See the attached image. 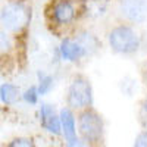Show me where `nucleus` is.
I'll use <instances>...</instances> for the list:
<instances>
[{
    "instance_id": "obj_18",
    "label": "nucleus",
    "mask_w": 147,
    "mask_h": 147,
    "mask_svg": "<svg viewBox=\"0 0 147 147\" xmlns=\"http://www.w3.org/2000/svg\"><path fill=\"white\" fill-rule=\"evenodd\" d=\"M66 147H87V144L80 137H74L71 140H66Z\"/></svg>"
},
{
    "instance_id": "obj_17",
    "label": "nucleus",
    "mask_w": 147,
    "mask_h": 147,
    "mask_svg": "<svg viewBox=\"0 0 147 147\" xmlns=\"http://www.w3.org/2000/svg\"><path fill=\"white\" fill-rule=\"evenodd\" d=\"M132 147H147V129H143L136 137Z\"/></svg>"
},
{
    "instance_id": "obj_14",
    "label": "nucleus",
    "mask_w": 147,
    "mask_h": 147,
    "mask_svg": "<svg viewBox=\"0 0 147 147\" xmlns=\"http://www.w3.org/2000/svg\"><path fill=\"white\" fill-rule=\"evenodd\" d=\"M21 99L25 103H28V105H37L38 103L40 94H38V90H37V85H31V87H28L25 91L21 94Z\"/></svg>"
},
{
    "instance_id": "obj_15",
    "label": "nucleus",
    "mask_w": 147,
    "mask_h": 147,
    "mask_svg": "<svg viewBox=\"0 0 147 147\" xmlns=\"http://www.w3.org/2000/svg\"><path fill=\"white\" fill-rule=\"evenodd\" d=\"M7 147H35V143L30 137H16L7 144Z\"/></svg>"
},
{
    "instance_id": "obj_16",
    "label": "nucleus",
    "mask_w": 147,
    "mask_h": 147,
    "mask_svg": "<svg viewBox=\"0 0 147 147\" xmlns=\"http://www.w3.org/2000/svg\"><path fill=\"white\" fill-rule=\"evenodd\" d=\"M138 122L143 127V129H147V97L141 102L138 109Z\"/></svg>"
},
{
    "instance_id": "obj_7",
    "label": "nucleus",
    "mask_w": 147,
    "mask_h": 147,
    "mask_svg": "<svg viewBox=\"0 0 147 147\" xmlns=\"http://www.w3.org/2000/svg\"><path fill=\"white\" fill-rule=\"evenodd\" d=\"M52 15L57 25H68L75 18V7L71 0H60L55 5Z\"/></svg>"
},
{
    "instance_id": "obj_5",
    "label": "nucleus",
    "mask_w": 147,
    "mask_h": 147,
    "mask_svg": "<svg viewBox=\"0 0 147 147\" xmlns=\"http://www.w3.org/2000/svg\"><path fill=\"white\" fill-rule=\"evenodd\" d=\"M119 12L131 24H141L147 19V0H121Z\"/></svg>"
},
{
    "instance_id": "obj_4",
    "label": "nucleus",
    "mask_w": 147,
    "mask_h": 147,
    "mask_svg": "<svg viewBox=\"0 0 147 147\" xmlns=\"http://www.w3.org/2000/svg\"><path fill=\"white\" fill-rule=\"evenodd\" d=\"M66 105L74 112H80L93 106V88L88 78L84 75L74 77L66 94Z\"/></svg>"
},
{
    "instance_id": "obj_10",
    "label": "nucleus",
    "mask_w": 147,
    "mask_h": 147,
    "mask_svg": "<svg viewBox=\"0 0 147 147\" xmlns=\"http://www.w3.org/2000/svg\"><path fill=\"white\" fill-rule=\"evenodd\" d=\"M21 88L12 82H3L0 84V102L6 106L15 105L21 99Z\"/></svg>"
},
{
    "instance_id": "obj_9",
    "label": "nucleus",
    "mask_w": 147,
    "mask_h": 147,
    "mask_svg": "<svg viewBox=\"0 0 147 147\" xmlns=\"http://www.w3.org/2000/svg\"><path fill=\"white\" fill-rule=\"evenodd\" d=\"M59 121H60V131L62 136L66 140H71L77 137V122H75V113L68 106L59 110Z\"/></svg>"
},
{
    "instance_id": "obj_3",
    "label": "nucleus",
    "mask_w": 147,
    "mask_h": 147,
    "mask_svg": "<svg viewBox=\"0 0 147 147\" xmlns=\"http://www.w3.org/2000/svg\"><path fill=\"white\" fill-rule=\"evenodd\" d=\"M110 49L118 55H132L140 49V37L131 25L121 24L113 27L107 34Z\"/></svg>"
},
{
    "instance_id": "obj_12",
    "label": "nucleus",
    "mask_w": 147,
    "mask_h": 147,
    "mask_svg": "<svg viewBox=\"0 0 147 147\" xmlns=\"http://www.w3.org/2000/svg\"><path fill=\"white\" fill-rule=\"evenodd\" d=\"M13 52V40L12 35L0 27V60L9 57Z\"/></svg>"
},
{
    "instance_id": "obj_1",
    "label": "nucleus",
    "mask_w": 147,
    "mask_h": 147,
    "mask_svg": "<svg viewBox=\"0 0 147 147\" xmlns=\"http://www.w3.org/2000/svg\"><path fill=\"white\" fill-rule=\"evenodd\" d=\"M31 21V9L24 0H7L0 7V27L9 34H21Z\"/></svg>"
},
{
    "instance_id": "obj_2",
    "label": "nucleus",
    "mask_w": 147,
    "mask_h": 147,
    "mask_svg": "<svg viewBox=\"0 0 147 147\" xmlns=\"http://www.w3.org/2000/svg\"><path fill=\"white\" fill-rule=\"evenodd\" d=\"M77 127L80 138L87 146H97L103 141L105 124L102 116L93 107H87L78 112Z\"/></svg>"
},
{
    "instance_id": "obj_6",
    "label": "nucleus",
    "mask_w": 147,
    "mask_h": 147,
    "mask_svg": "<svg viewBox=\"0 0 147 147\" xmlns=\"http://www.w3.org/2000/svg\"><path fill=\"white\" fill-rule=\"evenodd\" d=\"M40 124L41 127L55 136H60V121H59V113H56V109L53 105L43 103L40 106Z\"/></svg>"
},
{
    "instance_id": "obj_11",
    "label": "nucleus",
    "mask_w": 147,
    "mask_h": 147,
    "mask_svg": "<svg viewBox=\"0 0 147 147\" xmlns=\"http://www.w3.org/2000/svg\"><path fill=\"white\" fill-rule=\"evenodd\" d=\"M75 40H77V41L81 44V47L84 49L85 56L94 53L97 49H99V41H97V38H96V37H94L91 32L84 31V32H81V34L77 37Z\"/></svg>"
},
{
    "instance_id": "obj_13",
    "label": "nucleus",
    "mask_w": 147,
    "mask_h": 147,
    "mask_svg": "<svg viewBox=\"0 0 147 147\" xmlns=\"http://www.w3.org/2000/svg\"><path fill=\"white\" fill-rule=\"evenodd\" d=\"M55 87V80L52 75H43L38 80V85H37V90H38L40 96H44L47 93H50L52 88Z\"/></svg>"
},
{
    "instance_id": "obj_8",
    "label": "nucleus",
    "mask_w": 147,
    "mask_h": 147,
    "mask_svg": "<svg viewBox=\"0 0 147 147\" xmlns=\"http://www.w3.org/2000/svg\"><path fill=\"white\" fill-rule=\"evenodd\" d=\"M59 52H60L62 59L68 60V62H77V60H80L85 56V52L81 47V44L77 40H72V38L62 40V43L59 46Z\"/></svg>"
}]
</instances>
